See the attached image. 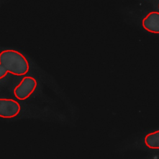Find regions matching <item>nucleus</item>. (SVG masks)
<instances>
[{
    "label": "nucleus",
    "instance_id": "20e7f679",
    "mask_svg": "<svg viewBox=\"0 0 159 159\" xmlns=\"http://www.w3.org/2000/svg\"><path fill=\"white\" fill-rule=\"evenodd\" d=\"M142 26L147 31L153 34H159V12L152 11L142 20Z\"/></svg>",
    "mask_w": 159,
    "mask_h": 159
},
{
    "label": "nucleus",
    "instance_id": "0eeeda50",
    "mask_svg": "<svg viewBox=\"0 0 159 159\" xmlns=\"http://www.w3.org/2000/svg\"><path fill=\"white\" fill-rule=\"evenodd\" d=\"M158 9H159V4H158Z\"/></svg>",
    "mask_w": 159,
    "mask_h": 159
},
{
    "label": "nucleus",
    "instance_id": "39448f33",
    "mask_svg": "<svg viewBox=\"0 0 159 159\" xmlns=\"http://www.w3.org/2000/svg\"><path fill=\"white\" fill-rule=\"evenodd\" d=\"M144 142L150 149H159V130L147 134L144 138Z\"/></svg>",
    "mask_w": 159,
    "mask_h": 159
},
{
    "label": "nucleus",
    "instance_id": "423d86ee",
    "mask_svg": "<svg viewBox=\"0 0 159 159\" xmlns=\"http://www.w3.org/2000/svg\"><path fill=\"white\" fill-rule=\"evenodd\" d=\"M7 73V71L4 69V67L0 64V80L6 77Z\"/></svg>",
    "mask_w": 159,
    "mask_h": 159
},
{
    "label": "nucleus",
    "instance_id": "7ed1b4c3",
    "mask_svg": "<svg viewBox=\"0 0 159 159\" xmlns=\"http://www.w3.org/2000/svg\"><path fill=\"white\" fill-rule=\"evenodd\" d=\"M21 110L20 105L12 99L0 98V117L12 118L17 116Z\"/></svg>",
    "mask_w": 159,
    "mask_h": 159
},
{
    "label": "nucleus",
    "instance_id": "f03ea898",
    "mask_svg": "<svg viewBox=\"0 0 159 159\" xmlns=\"http://www.w3.org/2000/svg\"><path fill=\"white\" fill-rule=\"evenodd\" d=\"M37 86V82L31 76H25L14 89L15 97L20 100L28 99L35 91Z\"/></svg>",
    "mask_w": 159,
    "mask_h": 159
},
{
    "label": "nucleus",
    "instance_id": "f257e3e1",
    "mask_svg": "<svg viewBox=\"0 0 159 159\" xmlns=\"http://www.w3.org/2000/svg\"><path fill=\"white\" fill-rule=\"evenodd\" d=\"M0 64L7 72L14 75H24L29 70V64L26 57L16 50L2 51L0 52Z\"/></svg>",
    "mask_w": 159,
    "mask_h": 159
}]
</instances>
